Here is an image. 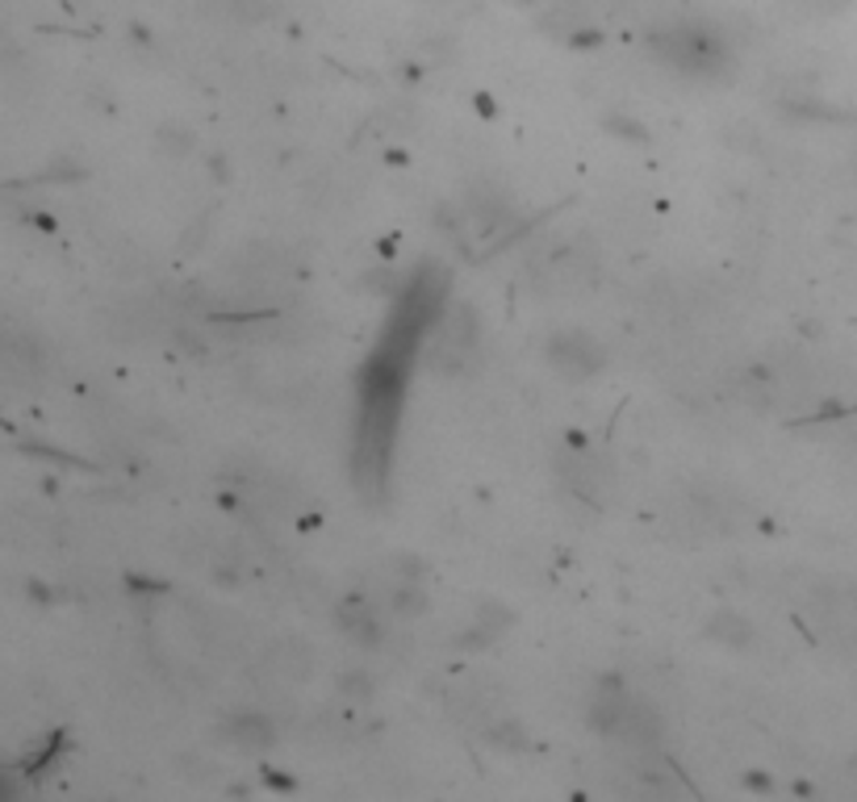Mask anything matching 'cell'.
<instances>
[{
    "label": "cell",
    "mask_w": 857,
    "mask_h": 802,
    "mask_svg": "<svg viewBox=\"0 0 857 802\" xmlns=\"http://www.w3.org/2000/svg\"><path fill=\"white\" fill-rule=\"evenodd\" d=\"M544 356H549V368L556 376H565V380H590V376L602 368V347L585 330H556L544 347Z\"/></svg>",
    "instance_id": "cell-4"
},
{
    "label": "cell",
    "mask_w": 857,
    "mask_h": 802,
    "mask_svg": "<svg viewBox=\"0 0 857 802\" xmlns=\"http://www.w3.org/2000/svg\"><path fill=\"white\" fill-rule=\"evenodd\" d=\"M339 623L356 635V640H377V618H373V611H368V602H356V597H352V602L339 611Z\"/></svg>",
    "instance_id": "cell-10"
},
{
    "label": "cell",
    "mask_w": 857,
    "mask_h": 802,
    "mask_svg": "<svg viewBox=\"0 0 857 802\" xmlns=\"http://www.w3.org/2000/svg\"><path fill=\"white\" fill-rule=\"evenodd\" d=\"M707 635L720 640V644H732V648H745V644L753 640V627L740 615H732V611H723V615H716L707 623Z\"/></svg>",
    "instance_id": "cell-8"
},
{
    "label": "cell",
    "mask_w": 857,
    "mask_h": 802,
    "mask_svg": "<svg viewBox=\"0 0 857 802\" xmlns=\"http://www.w3.org/2000/svg\"><path fill=\"white\" fill-rule=\"evenodd\" d=\"M652 55L669 63L682 76H716L720 68H728V42L716 26L703 21H673L649 34Z\"/></svg>",
    "instance_id": "cell-1"
},
{
    "label": "cell",
    "mask_w": 857,
    "mask_h": 802,
    "mask_svg": "<svg viewBox=\"0 0 857 802\" xmlns=\"http://www.w3.org/2000/svg\"><path fill=\"white\" fill-rule=\"evenodd\" d=\"M477 314L469 306H447L435 323V343H431V359L440 373H464L473 356H477Z\"/></svg>",
    "instance_id": "cell-3"
},
{
    "label": "cell",
    "mask_w": 857,
    "mask_h": 802,
    "mask_svg": "<svg viewBox=\"0 0 857 802\" xmlns=\"http://www.w3.org/2000/svg\"><path fill=\"white\" fill-rule=\"evenodd\" d=\"M514 4H535V0H514Z\"/></svg>",
    "instance_id": "cell-12"
},
{
    "label": "cell",
    "mask_w": 857,
    "mask_h": 802,
    "mask_svg": "<svg viewBox=\"0 0 857 802\" xmlns=\"http://www.w3.org/2000/svg\"><path fill=\"white\" fill-rule=\"evenodd\" d=\"M223 740L230 744V749H239V752H264L268 744H273V723H268L264 715H252V711H243V715H235L223 727Z\"/></svg>",
    "instance_id": "cell-7"
},
{
    "label": "cell",
    "mask_w": 857,
    "mask_h": 802,
    "mask_svg": "<svg viewBox=\"0 0 857 802\" xmlns=\"http://www.w3.org/2000/svg\"><path fill=\"white\" fill-rule=\"evenodd\" d=\"M556 477L565 481V489L573 497H582L590 506H599L607 489H611V468L602 456L585 452V447H569L565 456L556 461Z\"/></svg>",
    "instance_id": "cell-5"
},
{
    "label": "cell",
    "mask_w": 857,
    "mask_h": 802,
    "mask_svg": "<svg viewBox=\"0 0 857 802\" xmlns=\"http://www.w3.org/2000/svg\"><path fill=\"white\" fill-rule=\"evenodd\" d=\"M590 727L607 740H619L628 749H652L661 735V719L649 702L632 699L619 685H602L599 699L590 702Z\"/></svg>",
    "instance_id": "cell-2"
},
{
    "label": "cell",
    "mask_w": 857,
    "mask_h": 802,
    "mask_svg": "<svg viewBox=\"0 0 857 802\" xmlns=\"http://www.w3.org/2000/svg\"><path fill=\"white\" fill-rule=\"evenodd\" d=\"M206 9L230 21H264L273 13V0H206Z\"/></svg>",
    "instance_id": "cell-9"
},
{
    "label": "cell",
    "mask_w": 857,
    "mask_h": 802,
    "mask_svg": "<svg viewBox=\"0 0 857 802\" xmlns=\"http://www.w3.org/2000/svg\"><path fill=\"white\" fill-rule=\"evenodd\" d=\"M268 669H273L276 677H285V682H306L309 669H314V652L302 644V640H276L273 648H268Z\"/></svg>",
    "instance_id": "cell-6"
},
{
    "label": "cell",
    "mask_w": 857,
    "mask_h": 802,
    "mask_svg": "<svg viewBox=\"0 0 857 802\" xmlns=\"http://www.w3.org/2000/svg\"><path fill=\"white\" fill-rule=\"evenodd\" d=\"M795 9H804V13H837V9H845L849 0H790Z\"/></svg>",
    "instance_id": "cell-11"
}]
</instances>
